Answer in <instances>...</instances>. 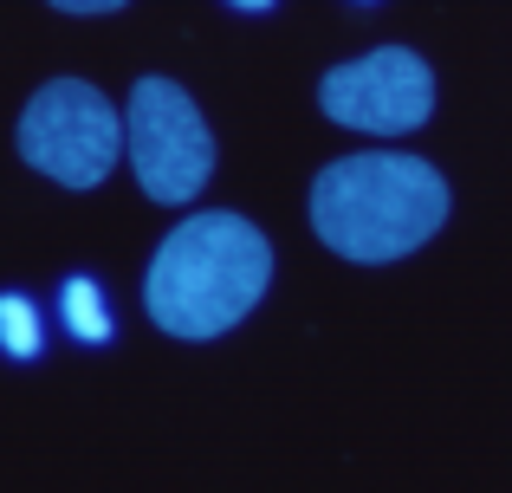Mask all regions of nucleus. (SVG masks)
Returning a JSON list of instances; mask_svg holds the SVG:
<instances>
[{
    "instance_id": "1",
    "label": "nucleus",
    "mask_w": 512,
    "mask_h": 493,
    "mask_svg": "<svg viewBox=\"0 0 512 493\" xmlns=\"http://www.w3.org/2000/svg\"><path fill=\"white\" fill-rule=\"evenodd\" d=\"M273 279V247L253 221L227 215H195L156 247L150 273H143V305L169 338H221L234 331L253 305L266 299Z\"/></svg>"
},
{
    "instance_id": "2",
    "label": "nucleus",
    "mask_w": 512,
    "mask_h": 493,
    "mask_svg": "<svg viewBox=\"0 0 512 493\" xmlns=\"http://www.w3.org/2000/svg\"><path fill=\"white\" fill-rule=\"evenodd\" d=\"M448 221V182L435 163L402 150H357L312 182V228L357 266L402 260Z\"/></svg>"
},
{
    "instance_id": "3",
    "label": "nucleus",
    "mask_w": 512,
    "mask_h": 493,
    "mask_svg": "<svg viewBox=\"0 0 512 493\" xmlns=\"http://www.w3.org/2000/svg\"><path fill=\"white\" fill-rule=\"evenodd\" d=\"M20 156L65 189H98L124 156V117L85 78H52L20 111Z\"/></svg>"
},
{
    "instance_id": "4",
    "label": "nucleus",
    "mask_w": 512,
    "mask_h": 493,
    "mask_svg": "<svg viewBox=\"0 0 512 493\" xmlns=\"http://www.w3.org/2000/svg\"><path fill=\"white\" fill-rule=\"evenodd\" d=\"M124 156L137 169V189L150 202H195L214 176V137L201 124L195 98L175 78H137L124 111Z\"/></svg>"
},
{
    "instance_id": "5",
    "label": "nucleus",
    "mask_w": 512,
    "mask_h": 493,
    "mask_svg": "<svg viewBox=\"0 0 512 493\" xmlns=\"http://www.w3.org/2000/svg\"><path fill=\"white\" fill-rule=\"evenodd\" d=\"M318 104L331 124L363 130V137H409L435 111V72L409 46H376L350 65H331Z\"/></svg>"
},
{
    "instance_id": "6",
    "label": "nucleus",
    "mask_w": 512,
    "mask_h": 493,
    "mask_svg": "<svg viewBox=\"0 0 512 493\" xmlns=\"http://www.w3.org/2000/svg\"><path fill=\"white\" fill-rule=\"evenodd\" d=\"M0 338H7L13 357H33L39 351V325H33V312H26L20 292H7V299H0Z\"/></svg>"
},
{
    "instance_id": "7",
    "label": "nucleus",
    "mask_w": 512,
    "mask_h": 493,
    "mask_svg": "<svg viewBox=\"0 0 512 493\" xmlns=\"http://www.w3.org/2000/svg\"><path fill=\"white\" fill-rule=\"evenodd\" d=\"M65 312H72L78 338H104V331H111V318H104V305H98V286H85V279L65 286Z\"/></svg>"
}]
</instances>
